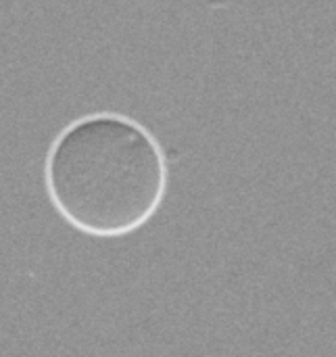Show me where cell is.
<instances>
[{
    "mask_svg": "<svg viewBox=\"0 0 336 357\" xmlns=\"http://www.w3.org/2000/svg\"><path fill=\"white\" fill-rule=\"evenodd\" d=\"M44 180L61 218L94 238L140 230L163 203L167 163L134 119L88 115L67 126L48 151Z\"/></svg>",
    "mask_w": 336,
    "mask_h": 357,
    "instance_id": "cell-1",
    "label": "cell"
}]
</instances>
